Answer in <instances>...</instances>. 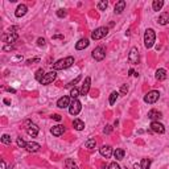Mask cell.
<instances>
[{"mask_svg": "<svg viewBox=\"0 0 169 169\" xmlns=\"http://www.w3.org/2000/svg\"><path fill=\"white\" fill-rule=\"evenodd\" d=\"M16 143H17V145L20 148H25V145H27V143L24 142V140L21 139V137H17V140H16Z\"/></svg>", "mask_w": 169, "mask_h": 169, "instance_id": "obj_35", "label": "cell"}, {"mask_svg": "<svg viewBox=\"0 0 169 169\" xmlns=\"http://www.w3.org/2000/svg\"><path fill=\"white\" fill-rule=\"evenodd\" d=\"M73 127H74L77 131H82V129L84 128V123L81 119H74V122H73Z\"/></svg>", "mask_w": 169, "mask_h": 169, "instance_id": "obj_24", "label": "cell"}, {"mask_svg": "<svg viewBox=\"0 0 169 169\" xmlns=\"http://www.w3.org/2000/svg\"><path fill=\"white\" fill-rule=\"evenodd\" d=\"M65 165H66V169H78L77 164H75V162L73 161L72 159H66V161H65Z\"/></svg>", "mask_w": 169, "mask_h": 169, "instance_id": "obj_27", "label": "cell"}, {"mask_svg": "<svg viewBox=\"0 0 169 169\" xmlns=\"http://www.w3.org/2000/svg\"><path fill=\"white\" fill-rule=\"evenodd\" d=\"M50 132H52V135H54V136H61V135L65 132V127L58 124V126H54L52 129H50Z\"/></svg>", "mask_w": 169, "mask_h": 169, "instance_id": "obj_19", "label": "cell"}, {"mask_svg": "<svg viewBox=\"0 0 169 169\" xmlns=\"http://www.w3.org/2000/svg\"><path fill=\"white\" fill-rule=\"evenodd\" d=\"M159 98H160V92L156 91V90H152L148 94H145L144 102L148 103V105H153V103H156L157 100H159Z\"/></svg>", "mask_w": 169, "mask_h": 169, "instance_id": "obj_3", "label": "cell"}, {"mask_svg": "<svg viewBox=\"0 0 169 169\" xmlns=\"http://www.w3.org/2000/svg\"><path fill=\"white\" fill-rule=\"evenodd\" d=\"M108 169H120V167L114 161V162H111V164L108 165Z\"/></svg>", "mask_w": 169, "mask_h": 169, "instance_id": "obj_40", "label": "cell"}, {"mask_svg": "<svg viewBox=\"0 0 169 169\" xmlns=\"http://www.w3.org/2000/svg\"><path fill=\"white\" fill-rule=\"evenodd\" d=\"M57 16L58 17H65V16H66V11L65 9H58L57 11Z\"/></svg>", "mask_w": 169, "mask_h": 169, "instance_id": "obj_37", "label": "cell"}, {"mask_svg": "<svg viewBox=\"0 0 169 169\" xmlns=\"http://www.w3.org/2000/svg\"><path fill=\"white\" fill-rule=\"evenodd\" d=\"M155 41H156V33H155L153 29H147L145 30V35H144V45L147 49L153 46Z\"/></svg>", "mask_w": 169, "mask_h": 169, "instance_id": "obj_2", "label": "cell"}, {"mask_svg": "<svg viewBox=\"0 0 169 169\" xmlns=\"http://www.w3.org/2000/svg\"><path fill=\"white\" fill-rule=\"evenodd\" d=\"M108 7V1H106V0H102V1L98 3V9L100 11H106V8Z\"/></svg>", "mask_w": 169, "mask_h": 169, "instance_id": "obj_32", "label": "cell"}, {"mask_svg": "<svg viewBox=\"0 0 169 169\" xmlns=\"http://www.w3.org/2000/svg\"><path fill=\"white\" fill-rule=\"evenodd\" d=\"M7 167H5V161L4 160H1V162H0V169H5Z\"/></svg>", "mask_w": 169, "mask_h": 169, "instance_id": "obj_44", "label": "cell"}, {"mask_svg": "<svg viewBox=\"0 0 169 169\" xmlns=\"http://www.w3.org/2000/svg\"><path fill=\"white\" fill-rule=\"evenodd\" d=\"M167 78V70L165 69H159L156 72V79L157 81H164Z\"/></svg>", "mask_w": 169, "mask_h": 169, "instance_id": "obj_23", "label": "cell"}, {"mask_svg": "<svg viewBox=\"0 0 169 169\" xmlns=\"http://www.w3.org/2000/svg\"><path fill=\"white\" fill-rule=\"evenodd\" d=\"M148 118L151 120H153V122H159L162 118V115H161V112L157 111V110H151V111L148 112Z\"/></svg>", "mask_w": 169, "mask_h": 169, "instance_id": "obj_15", "label": "cell"}, {"mask_svg": "<svg viewBox=\"0 0 169 169\" xmlns=\"http://www.w3.org/2000/svg\"><path fill=\"white\" fill-rule=\"evenodd\" d=\"M89 44L90 42H89L87 38H81V40L75 44V49L77 50H83V49H86V48L89 46Z\"/></svg>", "mask_w": 169, "mask_h": 169, "instance_id": "obj_18", "label": "cell"}, {"mask_svg": "<svg viewBox=\"0 0 169 169\" xmlns=\"http://www.w3.org/2000/svg\"><path fill=\"white\" fill-rule=\"evenodd\" d=\"M4 103L5 105H11V100L9 99H4Z\"/></svg>", "mask_w": 169, "mask_h": 169, "instance_id": "obj_48", "label": "cell"}, {"mask_svg": "<svg viewBox=\"0 0 169 169\" xmlns=\"http://www.w3.org/2000/svg\"><path fill=\"white\" fill-rule=\"evenodd\" d=\"M92 58H94L95 61H102L105 60L106 57V48L105 46H98L95 48L94 50H92Z\"/></svg>", "mask_w": 169, "mask_h": 169, "instance_id": "obj_4", "label": "cell"}, {"mask_svg": "<svg viewBox=\"0 0 169 169\" xmlns=\"http://www.w3.org/2000/svg\"><path fill=\"white\" fill-rule=\"evenodd\" d=\"M52 118H53V119H54V120H57V122H60V120L62 119V116H61V115H58V114H54Z\"/></svg>", "mask_w": 169, "mask_h": 169, "instance_id": "obj_43", "label": "cell"}, {"mask_svg": "<svg viewBox=\"0 0 169 169\" xmlns=\"http://www.w3.org/2000/svg\"><path fill=\"white\" fill-rule=\"evenodd\" d=\"M25 126H27V132H28V135H29V136L36 137V136L38 135V132H40V128H38V127L36 126L35 123H32V122H29V120H27V122H25Z\"/></svg>", "mask_w": 169, "mask_h": 169, "instance_id": "obj_7", "label": "cell"}, {"mask_svg": "<svg viewBox=\"0 0 169 169\" xmlns=\"http://www.w3.org/2000/svg\"><path fill=\"white\" fill-rule=\"evenodd\" d=\"M99 152H100V155H102L103 157L110 159V157H111V155H112V148L110 147V145H103V147L99 149Z\"/></svg>", "mask_w": 169, "mask_h": 169, "instance_id": "obj_16", "label": "cell"}, {"mask_svg": "<svg viewBox=\"0 0 169 169\" xmlns=\"http://www.w3.org/2000/svg\"><path fill=\"white\" fill-rule=\"evenodd\" d=\"M73 64H74V57L69 56V57H66V58L58 60L57 62L53 65V69H54V70H64V69H67V67H70Z\"/></svg>", "mask_w": 169, "mask_h": 169, "instance_id": "obj_1", "label": "cell"}, {"mask_svg": "<svg viewBox=\"0 0 169 169\" xmlns=\"http://www.w3.org/2000/svg\"><path fill=\"white\" fill-rule=\"evenodd\" d=\"M82 110V105L78 99H72V103H70V107H69V112L70 115H78Z\"/></svg>", "mask_w": 169, "mask_h": 169, "instance_id": "obj_6", "label": "cell"}, {"mask_svg": "<svg viewBox=\"0 0 169 169\" xmlns=\"http://www.w3.org/2000/svg\"><path fill=\"white\" fill-rule=\"evenodd\" d=\"M11 142H12V140H11V136H9V135L4 134V135L1 136V143H3V144H11Z\"/></svg>", "mask_w": 169, "mask_h": 169, "instance_id": "obj_33", "label": "cell"}, {"mask_svg": "<svg viewBox=\"0 0 169 169\" xmlns=\"http://www.w3.org/2000/svg\"><path fill=\"white\" fill-rule=\"evenodd\" d=\"M84 147H86L87 149H94L95 147H97V140L95 139H89L86 143H84Z\"/></svg>", "mask_w": 169, "mask_h": 169, "instance_id": "obj_26", "label": "cell"}, {"mask_svg": "<svg viewBox=\"0 0 169 169\" xmlns=\"http://www.w3.org/2000/svg\"><path fill=\"white\" fill-rule=\"evenodd\" d=\"M90 86H91V78H90V77H86V79H84L82 87H81V90H79L81 95H87V94H89Z\"/></svg>", "mask_w": 169, "mask_h": 169, "instance_id": "obj_11", "label": "cell"}, {"mask_svg": "<svg viewBox=\"0 0 169 169\" xmlns=\"http://www.w3.org/2000/svg\"><path fill=\"white\" fill-rule=\"evenodd\" d=\"M15 48H13V45H5L4 48H3V50L4 52H11V50H13Z\"/></svg>", "mask_w": 169, "mask_h": 169, "instance_id": "obj_39", "label": "cell"}, {"mask_svg": "<svg viewBox=\"0 0 169 169\" xmlns=\"http://www.w3.org/2000/svg\"><path fill=\"white\" fill-rule=\"evenodd\" d=\"M151 159H143L142 162H140V167H142V169H149V167H151Z\"/></svg>", "mask_w": 169, "mask_h": 169, "instance_id": "obj_28", "label": "cell"}, {"mask_svg": "<svg viewBox=\"0 0 169 169\" xmlns=\"http://www.w3.org/2000/svg\"><path fill=\"white\" fill-rule=\"evenodd\" d=\"M17 38H19V35L16 32H8V33H4V35H3L1 40L4 42H7L8 45H12Z\"/></svg>", "mask_w": 169, "mask_h": 169, "instance_id": "obj_9", "label": "cell"}, {"mask_svg": "<svg viewBox=\"0 0 169 169\" xmlns=\"http://www.w3.org/2000/svg\"><path fill=\"white\" fill-rule=\"evenodd\" d=\"M151 131L156 132V134H164L165 132V127L159 122H152L151 123Z\"/></svg>", "mask_w": 169, "mask_h": 169, "instance_id": "obj_12", "label": "cell"}, {"mask_svg": "<svg viewBox=\"0 0 169 169\" xmlns=\"http://www.w3.org/2000/svg\"><path fill=\"white\" fill-rule=\"evenodd\" d=\"M124 8H126V1H124V0H120V1H118L116 4H115L114 12L116 13V15H120V13L124 11Z\"/></svg>", "mask_w": 169, "mask_h": 169, "instance_id": "obj_20", "label": "cell"}, {"mask_svg": "<svg viewBox=\"0 0 169 169\" xmlns=\"http://www.w3.org/2000/svg\"><path fill=\"white\" fill-rule=\"evenodd\" d=\"M7 90H8V91H9V92H16V90H15V89H11V87H8Z\"/></svg>", "mask_w": 169, "mask_h": 169, "instance_id": "obj_47", "label": "cell"}, {"mask_svg": "<svg viewBox=\"0 0 169 169\" xmlns=\"http://www.w3.org/2000/svg\"><path fill=\"white\" fill-rule=\"evenodd\" d=\"M124 155H126V152H124V149H122V148H116L114 151V157L116 160H123L124 159Z\"/></svg>", "mask_w": 169, "mask_h": 169, "instance_id": "obj_22", "label": "cell"}, {"mask_svg": "<svg viewBox=\"0 0 169 169\" xmlns=\"http://www.w3.org/2000/svg\"><path fill=\"white\" fill-rule=\"evenodd\" d=\"M81 78H82V77H81V75H78V77L75 78L74 81H72V82H70L69 84H66V87H73L75 83H77V82H79V81H81ZM74 87H75V86H74Z\"/></svg>", "mask_w": 169, "mask_h": 169, "instance_id": "obj_34", "label": "cell"}, {"mask_svg": "<svg viewBox=\"0 0 169 169\" xmlns=\"http://www.w3.org/2000/svg\"><path fill=\"white\" fill-rule=\"evenodd\" d=\"M70 103H72V100H70L69 97H62L60 98V99L57 100V106L60 107V108H66V107H70Z\"/></svg>", "mask_w": 169, "mask_h": 169, "instance_id": "obj_14", "label": "cell"}, {"mask_svg": "<svg viewBox=\"0 0 169 169\" xmlns=\"http://www.w3.org/2000/svg\"><path fill=\"white\" fill-rule=\"evenodd\" d=\"M107 33H108V29L106 27H99L91 33V38L92 40H100V38L106 37Z\"/></svg>", "mask_w": 169, "mask_h": 169, "instance_id": "obj_5", "label": "cell"}, {"mask_svg": "<svg viewBox=\"0 0 169 169\" xmlns=\"http://www.w3.org/2000/svg\"><path fill=\"white\" fill-rule=\"evenodd\" d=\"M162 5H164V1H162V0H153V3H152L153 11H160L162 8Z\"/></svg>", "mask_w": 169, "mask_h": 169, "instance_id": "obj_25", "label": "cell"}, {"mask_svg": "<svg viewBox=\"0 0 169 169\" xmlns=\"http://www.w3.org/2000/svg\"><path fill=\"white\" fill-rule=\"evenodd\" d=\"M79 90L77 89V87H73L72 91H70V97H72V99H77L78 97H79Z\"/></svg>", "mask_w": 169, "mask_h": 169, "instance_id": "obj_29", "label": "cell"}, {"mask_svg": "<svg viewBox=\"0 0 169 169\" xmlns=\"http://www.w3.org/2000/svg\"><path fill=\"white\" fill-rule=\"evenodd\" d=\"M118 97H119V94H118L116 91H112L111 92V95H110V105H115V102H116V99H118Z\"/></svg>", "mask_w": 169, "mask_h": 169, "instance_id": "obj_30", "label": "cell"}, {"mask_svg": "<svg viewBox=\"0 0 169 169\" xmlns=\"http://www.w3.org/2000/svg\"><path fill=\"white\" fill-rule=\"evenodd\" d=\"M53 38H54V40H57V38H61V40H62L64 36L62 35H54V36H53Z\"/></svg>", "mask_w": 169, "mask_h": 169, "instance_id": "obj_45", "label": "cell"}, {"mask_svg": "<svg viewBox=\"0 0 169 169\" xmlns=\"http://www.w3.org/2000/svg\"><path fill=\"white\" fill-rule=\"evenodd\" d=\"M169 22V12H162L159 16V24L160 25H167Z\"/></svg>", "mask_w": 169, "mask_h": 169, "instance_id": "obj_21", "label": "cell"}, {"mask_svg": "<svg viewBox=\"0 0 169 169\" xmlns=\"http://www.w3.org/2000/svg\"><path fill=\"white\" fill-rule=\"evenodd\" d=\"M35 62H40V58H32V60H28L27 61L28 65H32V64H35Z\"/></svg>", "mask_w": 169, "mask_h": 169, "instance_id": "obj_41", "label": "cell"}, {"mask_svg": "<svg viewBox=\"0 0 169 169\" xmlns=\"http://www.w3.org/2000/svg\"><path fill=\"white\" fill-rule=\"evenodd\" d=\"M128 61L132 65L139 64L140 57H139V50H137V48H135V46L131 48V50H129V54H128Z\"/></svg>", "mask_w": 169, "mask_h": 169, "instance_id": "obj_8", "label": "cell"}, {"mask_svg": "<svg viewBox=\"0 0 169 169\" xmlns=\"http://www.w3.org/2000/svg\"><path fill=\"white\" fill-rule=\"evenodd\" d=\"M134 169H142V167H140V164H135L134 165Z\"/></svg>", "mask_w": 169, "mask_h": 169, "instance_id": "obj_46", "label": "cell"}, {"mask_svg": "<svg viewBox=\"0 0 169 169\" xmlns=\"http://www.w3.org/2000/svg\"><path fill=\"white\" fill-rule=\"evenodd\" d=\"M45 74H46V73L44 72V69H38L37 72H36L35 78H36V79H37V81H41L42 78H44V75H45Z\"/></svg>", "mask_w": 169, "mask_h": 169, "instance_id": "obj_31", "label": "cell"}, {"mask_svg": "<svg viewBox=\"0 0 169 169\" xmlns=\"http://www.w3.org/2000/svg\"><path fill=\"white\" fill-rule=\"evenodd\" d=\"M40 148H41L40 144H38V143H35V142H29V143H27V145H25V149H27L28 152H30V153L38 152Z\"/></svg>", "mask_w": 169, "mask_h": 169, "instance_id": "obj_13", "label": "cell"}, {"mask_svg": "<svg viewBox=\"0 0 169 169\" xmlns=\"http://www.w3.org/2000/svg\"><path fill=\"white\" fill-rule=\"evenodd\" d=\"M37 44L40 45V46H44V45H45V38L40 37V38H38V40H37Z\"/></svg>", "mask_w": 169, "mask_h": 169, "instance_id": "obj_42", "label": "cell"}, {"mask_svg": "<svg viewBox=\"0 0 169 169\" xmlns=\"http://www.w3.org/2000/svg\"><path fill=\"white\" fill-rule=\"evenodd\" d=\"M56 77H57V73H56V70L49 72V73H46V74L44 75V78L40 81V83L41 84H49V83H52L53 81L56 79Z\"/></svg>", "mask_w": 169, "mask_h": 169, "instance_id": "obj_10", "label": "cell"}, {"mask_svg": "<svg viewBox=\"0 0 169 169\" xmlns=\"http://www.w3.org/2000/svg\"><path fill=\"white\" fill-rule=\"evenodd\" d=\"M27 12H28V7H27V5H25V4H20L17 7V9H16L15 15H16V17H22V16H24Z\"/></svg>", "mask_w": 169, "mask_h": 169, "instance_id": "obj_17", "label": "cell"}, {"mask_svg": "<svg viewBox=\"0 0 169 169\" xmlns=\"http://www.w3.org/2000/svg\"><path fill=\"white\" fill-rule=\"evenodd\" d=\"M111 131H112V126H110V124H107L105 127V129H103V132H105V134H111Z\"/></svg>", "mask_w": 169, "mask_h": 169, "instance_id": "obj_38", "label": "cell"}, {"mask_svg": "<svg viewBox=\"0 0 169 169\" xmlns=\"http://www.w3.org/2000/svg\"><path fill=\"white\" fill-rule=\"evenodd\" d=\"M127 92H128V86H127V84H122V87H120V94L126 95Z\"/></svg>", "mask_w": 169, "mask_h": 169, "instance_id": "obj_36", "label": "cell"}]
</instances>
